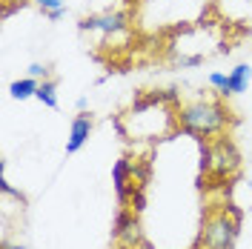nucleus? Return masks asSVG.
I'll list each match as a JSON object with an SVG mask.
<instances>
[{
  "label": "nucleus",
  "mask_w": 252,
  "mask_h": 249,
  "mask_svg": "<svg viewBox=\"0 0 252 249\" xmlns=\"http://www.w3.org/2000/svg\"><path fill=\"white\" fill-rule=\"evenodd\" d=\"M175 121L178 126L189 132V135H195V138L201 140H215L220 135H226V129L232 124V118H229V109L226 106H220L218 100H192V103H184L178 115H175Z\"/></svg>",
  "instance_id": "obj_1"
},
{
  "label": "nucleus",
  "mask_w": 252,
  "mask_h": 249,
  "mask_svg": "<svg viewBox=\"0 0 252 249\" xmlns=\"http://www.w3.org/2000/svg\"><path fill=\"white\" fill-rule=\"evenodd\" d=\"M238 229H241V212L232 206H218L206 212L198 244L201 249H232L238 241Z\"/></svg>",
  "instance_id": "obj_2"
},
{
  "label": "nucleus",
  "mask_w": 252,
  "mask_h": 249,
  "mask_svg": "<svg viewBox=\"0 0 252 249\" xmlns=\"http://www.w3.org/2000/svg\"><path fill=\"white\" fill-rule=\"evenodd\" d=\"M238 166H241V152L226 135L204 143V152H201V172L204 175L215 178V181H223V178H232Z\"/></svg>",
  "instance_id": "obj_3"
},
{
  "label": "nucleus",
  "mask_w": 252,
  "mask_h": 249,
  "mask_svg": "<svg viewBox=\"0 0 252 249\" xmlns=\"http://www.w3.org/2000/svg\"><path fill=\"white\" fill-rule=\"evenodd\" d=\"M80 31H94L103 37H115L126 31V15L124 12H103V15H92L80 20Z\"/></svg>",
  "instance_id": "obj_4"
},
{
  "label": "nucleus",
  "mask_w": 252,
  "mask_h": 249,
  "mask_svg": "<svg viewBox=\"0 0 252 249\" xmlns=\"http://www.w3.org/2000/svg\"><path fill=\"white\" fill-rule=\"evenodd\" d=\"M89 132H92V118L89 115H78L72 121V129H69V140H66V152L75 155L80 146L89 140Z\"/></svg>",
  "instance_id": "obj_5"
},
{
  "label": "nucleus",
  "mask_w": 252,
  "mask_h": 249,
  "mask_svg": "<svg viewBox=\"0 0 252 249\" xmlns=\"http://www.w3.org/2000/svg\"><path fill=\"white\" fill-rule=\"evenodd\" d=\"M118 241L126 244V247H135L141 241V223L135 218V212H121L118 215Z\"/></svg>",
  "instance_id": "obj_6"
},
{
  "label": "nucleus",
  "mask_w": 252,
  "mask_h": 249,
  "mask_svg": "<svg viewBox=\"0 0 252 249\" xmlns=\"http://www.w3.org/2000/svg\"><path fill=\"white\" fill-rule=\"evenodd\" d=\"M250 80H252V69H250V66H247V63L235 66V69L229 72V94H241V92H247Z\"/></svg>",
  "instance_id": "obj_7"
},
{
  "label": "nucleus",
  "mask_w": 252,
  "mask_h": 249,
  "mask_svg": "<svg viewBox=\"0 0 252 249\" xmlns=\"http://www.w3.org/2000/svg\"><path fill=\"white\" fill-rule=\"evenodd\" d=\"M132 175V166H129V160L126 157H121L118 163H115V169H112V181H115V189H118V198L121 201H126V178Z\"/></svg>",
  "instance_id": "obj_8"
},
{
  "label": "nucleus",
  "mask_w": 252,
  "mask_h": 249,
  "mask_svg": "<svg viewBox=\"0 0 252 249\" xmlns=\"http://www.w3.org/2000/svg\"><path fill=\"white\" fill-rule=\"evenodd\" d=\"M37 86H40V80L23 78V80H15V83L9 86V92H12V97H15V100H29V97H34V94H37Z\"/></svg>",
  "instance_id": "obj_9"
},
{
  "label": "nucleus",
  "mask_w": 252,
  "mask_h": 249,
  "mask_svg": "<svg viewBox=\"0 0 252 249\" xmlns=\"http://www.w3.org/2000/svg\"><path fill=\"white\" fill-rule=\"evenodd\" d=\"M43 106L49 109H58V86L52 83V80H40V86H37V94H34Z\"/></svg>",
  "instance_id": "obj_10"
},
{
  "label": "nucleus",
  "mask_w": 252,
  "mask_h": 249,
  "mask_svg": "<svg viewBox=\"0 0 252 249\" xmlns=\"http://www.w3.org/2000/svg\"><path fill=\"white\" fill-rule=\"evenodd\" d=\"M37 6L46 12L49 20H61L66 12V0H37Z\"/></svg>",
  "instance_id": "obj_11"
},
{
  "label": "nucleus",
  "mask_w": 252,
  "mask_h": 249,
  "mask_svg": "<svg viewBox=\"0 0 252 249\" xmlns=\"http://www.w3.org/2000/svg\"><path fill=\"white\" fill-rule=\"evenodd\" d=\"M209 86L218 89L220 94H229V75H223V72H212V75H209Z\"/></svg>",
  "instance_id": "obj_12"
},
{
  "label": "nucleus",
  "mask_w": 252,
  "mask_h": 249,
  "mask_svg": "<svg viewBox=\"0 0 252 249\" xmlns=\"http://www.w3.org/2000/svg\"><path fill=\"white\" fill-rule=\"evenodd\" d=\"M46 75H49V69L43 66V63H32V66H29V78H34V80H46Z\"/></svg>",
  "instance_id": "obj_13"
},
{
  "label": "nucleus",
  "mask_w": 252,
  "mask_h": 249,
  "mask_svg": "<svg viewBox=\"0 0 252 249\" xmlns=\"http://www.w3.org/2000/svg\"><path fill=\"white\" fill-rule=\"evenodd\" d=\"M3 249H23V247H9V244H3Z\"/></svg>",
  "instance_id": "obj_14"
},
{
  "label": "nucleus",
  "mask_w": 252,
  "mask_h": 249,
  "mask_svg": "<svg viewBox=\"0 0 252 249\" xmlns=\"http://www.w3.org/2000/svg\"><path fill=\"white\" fill-rule=\"evenodd\" d=\"M250 192H252V181H250Z\"/></svg>",
  "instance_id": "obj_15"
}]
</instances>
